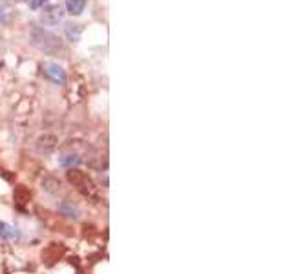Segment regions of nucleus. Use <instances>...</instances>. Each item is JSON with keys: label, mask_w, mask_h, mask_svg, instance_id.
Wrapping results in <instances>:
<instances>
[{"label": "nucleus", "mask_w": 292, "mask_h": 274, "mask_svg": "<svg viewBox=\"0 0 292 274\" xmlns=\"http://www.w3.org/2000/svg\"><path fill=\"white\" fill-rule=\"evenodd\" d=\"M62 252H64V249L62 247H59V245H51V247H48V249L44 250V259H46V263H53V261H57V259L61 258Z\"/></svg>", "instance_id": "7"}, {"label": "nucleus", "mask_w": 292, "mask_h": 274, "mask_svg": "<svg viewBox=\"0 0 292 274\" xmlns=\"http://www.w3.org/2000/svg\"><path fill=\"white\" fill-rule=\"evenodd\" d=\"M86 8V0H66V11L71 17H79Z\"/></svg>", "instance_id": "6"}, {"label": "nucleus", "mask_w": 292, "mask_h": 274, "mask_svg": "<svg viewBox=\"0 0 292 274\" xmlns=\"http://www.w3.org/2000/svg\"><path fill=\"white\" fill-rule=\"evenodd\" d=\"M57 147V139L53 135H44L39 139L37 143V148H39V152H44V154H50L53 152Z\"/></svg>", "instance_id": "5"}, {"label": "nucleus", "mask_w": 292, "mask_h": 274, "mask_svg": "<svg viewBox=\"0 0 292 274\" xmlns=\"http://www.w3.org/2000/svg\"><path fill=\"white\" fill-rule=\"evenodd\" d=\"M42 70H44V75L50 81L57 82V84H64L66 82V71L57 62H46L44 66H42Z\"/></svg>", "instance_id": "4"}, {"label": "nucleus", "mask_w": 292, "mask_h": 274, "mask_svg": "<svg viewBox=\"0 0 292 274\" xmlns=\"http://www.w3.org/2000/svg\"><path fill=\"white\" fill-rule=\"evenodd\" d=\"M64 31H66V37H68V41H71V42L81 41V35H82V26L73 24V22H70V24H66Z\"/></svg>", "instance_id": "8"}, {"label": "nucleus", "mask_w": 292, "mask_h": 274, "mask_svg": "<svg viewBox=\"0 0 292 274\" xmlns=\"http://www.w3.org/2000/svg\"><path fill=\"white\" fill-rule=\"evenodd\" d=\"M48 2H50V0H30V6H31V10H41V8H44Z\"/></svg>", "instance_id": "13"}, {"label": "nucleus", "mask_w": 292, "mask_h": 274, "mask_svg": "<svg viewBox=\"0 0 292 274\" xmlns=\"http://www.w3.org/2000/svg\"><path fill=\"white\" fill-rule=\"evenodd\" d=\"M68 179H70V183H73V185H75L84 196H88V198H91V199L99 198V188L95 187V183L91 181L84 172L77 170V168H70Z\"/></svg>", "instance_id": "1"}, {"label": "nucleus", "mask_w": 292, "mask_h": 274, "mask_svg": "<svg viewBox=\"0 0 292 274\" xmlns=\"http://www.w3.org/2000/svg\"><path fill=\"white\" fill-rule=\"evenodd\" d=\"M59 163L64 165V167H70V165H77V163H79V158H77V156H66V158H62Z\"/></svg>", "instance_id": "12"}, {"label": "nucleus", "mask_w": 292, "mask_h": 274, "mask_svg": "<svg viewBox=\"0 0 292 274\" xmlns=\"http://www.w3.org/2000/svg\"><path fill=\"white\" fill-rule=\"evenodd\" d=\"M15 2H24V0H15Z\"/></svg>", "instance_id": "15"}, {"label": "nucleus", "mask_w": 292, "mask_h": 274, "mask_svg": "<svg viewBox=\"0 0 292 274\" xmlns=\"http://www.w3.org/2000/svg\"><path fill=\"white\" fill-rule=\"evenodd\" d=\"M30 198H31V194L26 187H19L15 190V201L19 203V207H24V205L30 201Z\"/></svg>", "instance_id": "9"}, {"label": "nucleus", "mask_w": 292, "mask_h": 274, "mask_svg": "<svg viewBox=\"0 0 292 274\" xmlns=\"http://www.w3.org/2000/svg\"><path fill=\"white\" fill-rule=\"evenodd\" d=\"M42 185H44V188L48 192H59L61 190V181L57 178H46L42 181Z\"/></svg>", "instance_id": "10"}, {"label": "nucleus", "mask_w": 292, "mask_h": 274, "mask_svg": "<svg viewBox=\"0 0 292 274\" xmlns=\"http://www.w3.org/2000/svg\"><path fill=\"white\" fill-rule=\"evenodd\" d=\"M33 42H35L37 48H41L42 51H46V53H51L53 50H61V42H59V39H57L55 35H51V33H48V31H42V30H37L35 33H33Z\"/></svg>", "instance_id": "2"}, {"label": "nucleus", "mask_w": 292, "mask_h": 274, "mask_svg": "<svg viewBox=\"0 0 292 274\" xmlns=\"http://www.w3.org/2000/svg\"><path fill=\"white\" fill-rule=\"evenodd\" d=\"M11 227H8L6 223H0V236H4V238H11L13 234L10 232Z\"/></svg>", "instance_id": "14"}, {"label": "nucleus", "mask_w": 292, "mask_h": 274, "mask_svg": "<svg viewBox=\"0 0 292 274\" xmlns=\"http://www.w3.org/2000/svg\"><path fill=\"white\" fill-rule=\"evenodd\" d=\"M61 212L64 214V216H71V218H77V216H79V208L73 207L71 203H62L61 205Z\"/></svg>", "instance_id": "11"}, {"label": "nucleus", "mask_w": 292, "mask_h": 274, "mask_svg": "<svg viewBox=\"0 0 292 274\" xmlns=\"http://www.w3.org/2000/svg\"><path fill=\"white\" fill-rule=\"evenodd\" d=\"M62 15H64V11L59 4L44 6V11L41 13V22L46 26H55L62 21Z\"/></svg>", "instance_id": "3"}]
</instances>
